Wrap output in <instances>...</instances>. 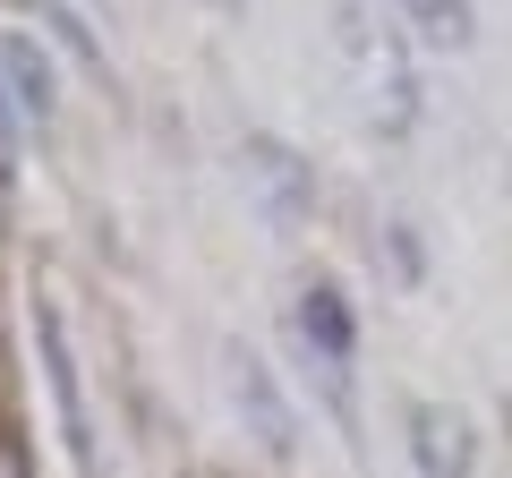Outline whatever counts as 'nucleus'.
I'll use <instances>...</instances> for the list:
<instances>
[{
	"mask_svg": "<svg viewBox=\"0 0 512 478\" xmlns=\"http://www.w3.org/2000/svg\"><path fill=\"white\" fill-rule=\"evenodd\" d=\"M333 52H342L350 94L376 120V137H410L427 120V77L410 60V35L393 26V9H376V0H333Z\"/></svg>",
	"mask_w": 512,
	"mask_h": 478,
	"instance_id": "nucleus-1",
	"label": "nucleus"
},
{
	"mask_svg": "<svg viewBox=\"0 0 512 478\" xmlns=\"http://www.w3.org/2000/svg\"><path fill=\"white\" fill-rule=\"evenodd\" d=\"M26 325H35V368L43 385H52V419H60V444H69L77 478H103V453H94V410H86V376H77V342H69V316H60V299L26 291Z\"/></svg>",
	"mask_w": 512,
	"mask_h": 478,
	"instance_id": "nucleus-2",
	"label": "nucleus"
},
{
	"mask_svg": "<svg viewBox=\"0 0 512 478\" xmlns=\"http://www.w3.org/2000/svg\"><path fill=\"white\" fill-rule=\"evenodd\" d=\"M222 385H231V410H239V427L256 436V453H265V461H291L299 453V410H291V393L274 385L265 350L231 342V350H222Z\"/></svg>",
	"mask_w": 512,
	"mask_h": 478,
	"instance_id": "nucleus-3",
	"label": "nucleus"
},
{
	"mask_svg": "<svg viewBox=\"0 0 512 478\" xmlns=\"http://www.w3.org/2000/svg\"><path fill=\"white\" fill-rule=\"evenodd\" d=\"M239 180H248V197H256V214L274 222V231H299V222L316 214V171H308V154L299 146H282V137H239Z\"/></svg>",
	"mask_w": 512,
	"mask_h": 478,
	"instance_id": "nucleus-4",
	"label": "nucleus"
},
{
	"mask_svg": "<svg viewBox=\"0 0 512 478\" xmlns=\"http://www.w3.org/2000/svg\"><path fill=\"white\" fill-rule=\"evenodd\" d=\"M291 325H299V342H308V359L333 376V393H350V368H359V316H350V299L333 291V282H308V291L291 299Z\"/></svg>",
	"mask_w": 512,
	"mask_h": 478,
	"instance_id": "nucleus-5",
	"label": "nucleus"
},
{
	"mask_svg": "<svg viewBox=\"0 0 512 478\" xmlns=\"http://www.w3.org/2000/svg\"><path fill=\"white\" fill-rule=\"evenodd\" d=\"M402 444L419 478H470L478 470V427L461 419L453 402H410L402 410Z\"/></svg>",
	"mask_w": 512,
	"mask_h": 478,
	"instance_id": "nucleus-6",
	"label": "nucleus"
},
{
	"mask_svg": "<svg viewBox=\"0 0 512 478\" xmlns=\"http://www.w3.org/2000/svg\"><path fill=\"white\" fill-rule=\"evenodd\" d=\"M0 77H9V94H18L26 129H52L60 120V60L43 35H0Z\"/></svg>",
	"mask_w": 512,
	"mask_h": 478,
	"instance_id": "nucleus-7",
	"label": "nucleus"
},
{
	"mask_svg": "<svg viewBox=\"0 0 512 478\" xmlns=\"http://www.w3.org/2000/svg\"><path fill=\"white\" fill-rule=\"evenodd\" d=\"M384 9H393V26H402L410 43H427V52H470L478 43L470 0H384Z\"/></svg>",
	"mask_w": 512,
	"mask_h": 478,
	"instance_id": "nucleus-8",
	"label": "nucleus"
},
{
	"mask_svg": "<svg viewBox=\"0 0 512 478\" xmlns=\"http://www.w3.org/2000/svg\"><path fill=\"white\" fill-rule=\"evenodd\" d=\"M26 137H35V129H26V111H18V94H9V77H0V154H18Z\"/></svg>",
	"mask_w": 512,
	"mask_h": 478,
	"instance_id": "nucleus-9",
	"label": "nucleus"
},
{
	"mask_svg": "<svg viewBox=\"0 0 512 478\" xmlns=\"http://www.w3.org/2000/svg\"><path fill=\"white\" fill-rule=\"evenodd\" d=\"M0 478H26V470H18V444H9V436H0Z\"/></svg>",
	"mask_w": 512,
	"mask_h": 478,
	"instance_id": "nucleus-10",
	"label": "nucleus"
},
{
	"mask_svg": "<svg viewBox=\"0 0 512 478\" xmlns=\"http://www.w3.org/2000/svg\"><path fill=\"white\" fill-rule=\"evenodd\" d=\"M205 9H222V18H239V9H248V0H205Z\"/></svg>",
	"mask_w": 512,
	"mask_h": 478,
	"instance_id": "nucleus-11",
	"label": "nucleus"
},
{
	"mask_svg": "<svg viewBox=\"0 0 512 478\" xmlns=\"http://www.w3.org/2000/svg\"><path fill=\"white\" fill-rule=\"evenodd\" d=\"M0 9H43V0H0Z\"/></svg>",
	"mask_w": 512,
	"mask_h": 478,
	"instance_id": "nucleus-12",
	"label": "nucleus"
},
{
	"mask_svg": "<svg viewBox=\"0 0 512 478\" xmlns=\"http://www.w3.org/2000/svg\"><path fill=\"white\" fill-rule=\"evenodd\" d=\"M0 214H9V197H0Z\"/></svg>",
	"mask_w": 512,
	"mask_h": 478,
	"instance_id": "nucleus-13",
	"label": "nucleus"
}]
</instances>
